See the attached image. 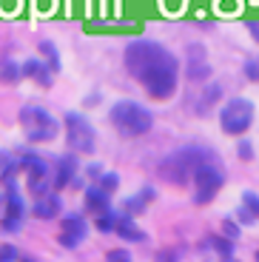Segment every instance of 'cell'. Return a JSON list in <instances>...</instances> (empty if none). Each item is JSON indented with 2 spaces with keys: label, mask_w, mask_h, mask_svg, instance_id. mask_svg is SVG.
<instances>
[{
  "label": "cell",
  "mask_w": 259,
  "mask_h": 262,
  "mask_svg": "<svg viewBox=\"0 0 259 262\" xmlns=\"http://www.w3.org/2000/svg\"><path fill=\"white\" fill-rule=\"evenodd\" d=\"M240 157L242 160H253V143L242 140V143H240Z\"/></svg>",
  "instance_id": "4dcf8cb0"
},
{
  "label": "cell",
  "mask_w": 259,
  "mask_h": 262,
  "mask_svg": "<svg viewBox=\"0 0 259 262\" xmlns=\"http://www.w3.org/2000/svg\"><path fill=\"white\" fill-rule=\"evenodd\" d=\"M191 183H194V203L197 205L211 203V200L220 194V188L225 185V174H222V165L217 163V157L205 160L202 165H197Z\"/></svg>",
  "instance_id": "5b68a950"
},
{
  "label": "cell",
  "mask_w": 259,
  "mask_h": 262,
  "mask_svg": "<svg viewBox=\"0 0 259 262\" xmlns=\"http://www.w3.org/2000/svg\"><path fill=\"white\" fill-rule=\"evenodd\" d=\"M85 236H89V223H85V216H80V214L60 216L57 243L63 245V248H77V245H83Z\"/></svg>",
  "instance_id": "9c48e42d"
},
{
  "label": "cell",
  "mask_w": 259,
  "mask_h": 262,
  "mask_svg": "<svg viewBox=\"0 0 259 262\" xmlns=\"http://www.w3.org/2000/svg\"><path fill=\"white\" fill-rule=\"evenodd\" d=\"M85 174H89V180L100 183V177H103V165H100V163H91L89 168H85Z\"/></svg>",
  "instance_id": "f1b7e54d"
},
{
  "label": "cell",
  "mask_w": 259,
  "mask_h": 262,
  "mask_svg": "<svg viewBox=\"0 0 259 262\" xmlns=\"http://www.w3.org/2000/svg\"><path fill=\"white\" fill-rule=\"evenodd\" d=\"M52 69H49V66L46 63H40L37 57H29L26 63H23V77H32V80H37L40 85H43V89H49V85L54 83L52 80Z\"/></svg>",
  "instance_id": "9a60e30c"
},
{
  "label": "cell",
  "mask_w": 259,
  "mask_h": 262,
  "mask_svg": "<svg viewBox=\"0 0 259 262\" xmlns=\"http://www.w3.org/2000/svg\"><path fill=\"white\" fill-rule=\"evenodd\" d=\"M117 183H120V180H117V174H103L97 185H100V188H103V191H109V194H111V191L117 188Z\"/></svg>",
  "instance_id": "484cf974"
},
{
  "label": "cell",
  "mask_w": 259,
  "mask_h": 262,
  "mask_svg": "<svg viewBox=\"0 0 259 262\" xmlns=\"http://www.w3.org/2000/svg\"><path fill=\"white\" fill-rule=\"evenodd\" d=\"M256 262H259V251H256Z\"/></svg>",
  "instance_id": "836d02e7"
},
{
  "label": "cell",
  "mask_w": 259,
  "mask_h": 262,
  "mask_svg": "<svg viewBox=\"0 0 259 262\" xmlns=\"http://www.w3.org/2000/svg\"><path fill=\"white\" fill-rule=\"evenodd\" d=\"M253 123V103L245 97H233L228 100L225 105H222V112H220V125L225 134H245L248 128H251Z\"/></svg>",
  "instance_id": "52a82bcc"
},
{
  "label": "cell",
  "mask_w": 259,
  "mask_h": 262,
  "mask_svg": "<svg viewBox=\"0 0 259 262\" xmlns=\"http://www.w3.org/2000/svg\"><path fill=\"white\" fill-rule=\"evenodd\" d=\"M208 77H211V63L205 60V46H200V43L188 46V80L205 83Z\"/></svg>",
  "instance_id": "8fae6325"
},
{
  "label": "cell",
  "mask_w": 259,
  "mask_h": 262,
  "mask_svg": "<svg viewBox=\"0 0 259 262\" xmlns=\"http://www.w3.org/2000/svg\"><path fill=\"white\" fill-rule=\"evenodd\" d=\"M17 262H37V259H32V256H20Z\"/></svg>",
  "instance_id": "d6a6232c"
},
{
  "label": "cell",
  "mask_w": 259,
  "mask_h": 262,
  "mask_svg": "<svg viewBox=\"0 0 259 262\" xmlns=\"http://www.w3.org/2000/svg\"><path fill=\"white\" fill-rule=\"evenodd\" d=\"M109 208H111V194L109 191H103L97 183L89 185V188H85V211L94 214V216H100L103 211H109Z\"/></svg>",
  "instance_id": "5bb4252c"
},
{
  "label": "cell",
  "mask_w": 259,
  "mask_h": 262,
  "mask_svg": "<svg viewBox=\"0 0 259 262\" xmlns=\"http://www.w3.org/2000/svg\"><path fill=\"white\" fill-rule=\"evenodd\" d=\"M20 125L29 143H52L60 134V123L40 105H23L20 108Z\"/></svg>",
  "instance_id": "277c9868"
},
{
  "label": "cell",
  "mask_w": 259,
  "mask_h": 262,
  "mask_svg": "<svg viewBox=\"0 0 259 262\" xmlns=\"http://www.w3.org/2000/svg\"><path fill=\"white\" fill-rule=\"evenodd\" d=\"M66 143L72 151H80V154H91L97 148V131L89 123V117L77 112L66 114Z\"/></svg>",
  "instance_id": "8992f818"
},
{
  "label": "cell",
  "mask_w": 259,
  "mask_h": 262,
  "mask_svg": "<svg viewBox=\"0 0 259 262\" xmlns=\"http://www.w3.org/2000/svg\"><path fill=\"white\" fill-rule=\"evenodd\" d=\"M74 177H77V157H74V154H66V157H60L57 165H54L52 188L54 191H63L66 185L74 183Z\"/></svg>",
  "instance_id": "7c38bea8"
},
{
  "label": "cell",
  "mask_w": 259,
  "mask_h": 262,
  "mask_svg": "<svg viewBox=\"0 0 259 262\" xmlns=\"http://www.w3.org/2000/svg\"><path fill=\"white\" fill-rule=\"evenodd\" d=\"M17 259H20V254H17V248H14L12 243L0 245V262H17Z\"/></svg>",
  "instance_id": "d4e9b609"
},
{
  "label": "cell",
  "mask_w": 259,
  "mask_h": 262,
  "mask_svg": "<svg viewBox=\"0 0 259 262\" xmlns=\"http://www.w3.org/2000/svg\"><path fill=\"white\" fill-rule=\"evenodd\" d=\"M177 259H180V251L177 248H162L157 254V262H177Z\"/></svg>",
  "instance_id": "4316f807"
},
{
  "label": "cell",
  "mask_w": 259,
  "mask_h": 262,
  "mask_svg": "<svg viewBox=\"0 0 259 262\" xmlns=\"http://www.w3.org/2000/svg\"><path fill=\"white\" fill-rule=\"evenodd\" d=\"M23 216H26V203H23V196L17 194V188H9L6 191V216L0 220V231H3V234L20 231Z\"/></svg>",
  "instance_id": "30bf717a"
},
{
  "label": "cell",
  "mask_w": 259,
  "mask_h": 262,
  "mask_svg": "<svg viewBox=\"0 0 259 262\" xmlns=\"http://www.w3.org/2000/svg\"><path fill=\"white\" fill-rule=\"evenodd\" d=\"M220 97H222V85H220V83H208V85H205V92H202V97H200V105H197V112L205 114L208 108H211V105H214Z\"/></svg>",
  "instance_id": "ffe728a7"
},
{
  "label": "cell",
  "mask_w": 259,
  "mask_h": 262,
  "mask_svg": "<svg viewBox=\"0 0 259 262\" xmlns=\"http://www.w3.org/2000/svg\"><path fill=\"white\" fill-rule=\"evenodd\" d=\"M222 228H225V236H228V239H233V243L240 239V225H236V223L225 220V223H222Z\"/></svg>",
  "instance_id": "83f0119b"
},
{
  "label": "cell",
  "mask_w": 259,
  "mask_h": 262,
  "mask_svg": "<svg viewBox=\"0 0 259 262\" xmlns=\"http://www.w3.org/2000/svg\"><path fill=\"white\" fill-rule=\"evenodd\" d=\"M117 220H120V214L117 211H103V214L94 220V225H97V231H103V234H109V231H114L117 228Z\"/></svg>",
  "instance_id": "7402d4cb"
},
{
  "label": "cell",
  "mask_w": 259,
  "mask_h": 262,
  "mask_svg": "<svg viewBox=\"0 0 259 262\" xmlns=\"http://www.w3.org/2000/svg\"><path fill=\"white\" fill-rule=\"evenodd\" d=\"M205 160H214V154L205 148H197V145L177 148L174 154H168L160 163V177L171 185H185V183H191L197 165H202Z\"/></svg>",
  "instance_id": "7a4b0ae2"
},
{
  "label": "cell",
  "mask_w": 259,
  "mask_h": 262,
  "mask_svg": "<svg viewBox=\"0 0 259 262\" xmlns=\"http://www.w3.org/2000/svg\"><path fill=\"white\" fill-rule=\"evenodd\" d=\"M248 32H251L253 40L259 43V20H251V23H248Z\"/></svg>",
  "instance_id": "1f68e13d"
},
{
  "label": "cell",
  "mask_w": 259,
  "mask_h": 262,
  "mask_svg": "<svg viewBox=\"0 0 259 262\" xmlns=\"http://www.w3.org/2000/svg\"><path fill=\"white\" fill-rule=\"evenodd\" d=\"M123 63L131 77L154 100L174 97L177 83H180V63L162 43H157V40H131L125 46Z\"/></svg>",
  "instance_id": "6da1fadb"
},
{
  "label": "cell",
  "mask_w": 259,
  "mask_h": 262,
  "mask_svg": "<svg viewBox=\"0 0 259 262\" xmlns=\"http://www.w3.org/2000/svg\"><path fill=\"white\" fill-rule=\"evenodd\" d=\"M109 117L123 137H140V134L151 131V125H154L151 112L143 108L140 103H134V100H120V103H114Z\"/></svg>",
  "instance_id": "3957f363"
},
{
  "label": "cell",
  "mask_w": 259,
  "mask_h": 262,
  "mask_svg": "<svg viewBox=\"0 0 259 262\" xmlns=\"http://www.w3.org/2000/svg\"><path fill=\"white\" fill-rule=\"evenodd\" d=\"M23 77V66H17L14 57H3L0 60V80L3 83H20Z\"/></svg>",
  "instance_id": "ac0fdd59"
},
{
  "label": "cell",
  "mask_w": 259,
  "mask_h": 262,
  "mask_svg": "<svg viewBox=\"0 0 259 262\" xmlns=\"http://www.w3.org/2000/svg\"><path fill=\"white\" fill-rule=\"evenodd\" d=\"M105 262H134V256L125 248H111L109 254H105Z\"/></svg>",
  "instance_id": "cb8c5ba5"
},
{
  "label": "cell",
  "mask_w": 259,
  "mask_h": 262,
  "mask_svg": "<svg viewBox=\"0 0 259 262\" xmlns=\"http://www.w3.org/2000/svg\"><path fill=\"white\" fill-rule=\"evenodd\" d=\"M151 200H154V188H143L140 191V196H134V200H125L123 203V208H125V214H140V211L145 208V205L151 203Z\"/></svg>",
  "instance_id": "d6986e66"
},
{
  "label": "cell",
  "mask_w": 259,
  "mask_h": 262,
  "mask_svg": "<svg viewBox=\"0 0 259 262\" xmlns=\"http://www.w3.org/2000/svg\"><path fill=\"white\" fill-rule=\"evenodd\" d=\"M114 231L123 236V239H128V243H143V239H145V231L140 228V225L134 223V216L125 214V211L120 214V220H117V228H114Z\"/></svg>",
  "instance_id": "2e32d148"
},
{
  "label": "cell",
  "mask_w": 259,
  "mask_h": 262,
  "mask_svg": "<svg viewBox=\"0 0 259 262\" xmlns=\"http://www.w3.org/2000/svg\"><path fill=\"white\" fill-rule=\"evenodd\" d=\"M40 54H46V66H49L52 72H60V54H57V49H54V43L43 40V43H40Z\"/></svg>",
  "instance_id": "44dd1931"
},
{
  "label": "cell",
  "mask_w": 259,
  "mask_h": 262,
  "mask_svg": "<svg viewBox=\"0 0 259 262\" xmlns=\"http://www.w3.org/2000/svg\"><path fill=\"white\" fill-rule=\"evenodd\" d=\"M236 216H240L242 225H253L259 216V196L253 194V191H245L242 194V205L236 208Z\"/></svg>",
  "instance_id": "e0dca14e"
},
{
  "label": "cell",
  "mask_w": 259,
  "mask_h": 262,
  "mask_svg": "<svg viewBox=\"0 0 259 262\" xmlns=\"http://www.w3.org/2000/svg\"><path fill=\"white\" fill-rule=\"evenodd\" d=\"M245 74H248V80H259V60H248Z\"/></svg>",
  "instance_id": "f546056e"
},
{
  "label": "cell",
  "mask_w": 259,
  "mask_h": 262,
  "mask_svg": "<svg viewBox=\"0 0 259 262\" xmlns=\"http://www.w3.org/2000/svg\"><path fill=\"white\" fill-rule=\"evenodd\" d=\"M60 211H63V200L57 196V191H49V194L37 196L32 203V214L37 216V220H54Z\"/></svg>",
  "instance_id": "4fadbf2b"
},
{
  "label": "cell",
  "mask_w": 259,
  "mask_h": 262,
  "mask_svg": "<svg viewBox=\"0 0 259 262\" xmlns=\"http://www.w3.org/2000/svg\"><path fill=\"white\" fill-rule=\"evenodd\" d=\"M20 171H26L29 177V191L34 194V200L43 194H49L52 188V168H49V163H46L40 154H34V151H29V154H23V157L17 160Z\"/></svg>",
  "instance_id": "ba28073f"
},
{
  "label": "cell",
  "mask_w": 259,
  "mask_h": 262,
  "mask_svg": "<svg viewBox=\"0 0 259 262\" xmlns=\"http://www.w3.org/2000/svg\"><path fill=\"white\" fill-rule=\"evenodd\" d=\"M211 245L220 251V256H222L225 262H233V259H231V254H233V239H228V236H211Z\"/></svg>",
  "instance_id": "603a6c76"
}]
</instances>
